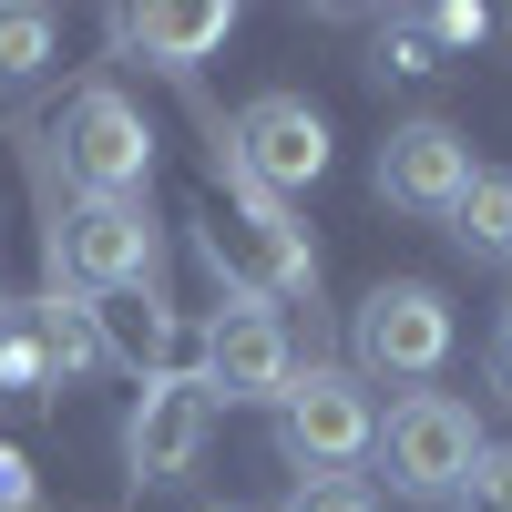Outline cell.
Segmentation results:
<instances>
[{
    "label": "cell",
    "instance_id": "1",
    "mask_svg": "<svg viewBox=\"0 0 512 512\" xmlns=\"http://www.w3.org/2000/svg\"><path fill=\"white\" fill-rule=\"evenodd\" d=\"M154 267H164V226L144 195H52V175H41V287L123 297L154 287Z\"/></svg>",
    "mask_w": 512,
    "mask_h": 512
},
{
    "label": "cell",
    "instance_id": "2",
    "mask_svg": "<svg viewBox=\"0 0 512 512\" xmlns=\"http://www.w3.org/2000/svg\"><path fill=\"white\" fill-rule=\"evenodd\" d=\"M41 164H62L72 195H144L154 185V123L123 103V82H72L52 134H41Z\"/></svg>",
    "mask_w": 512,
    "mask_h": 512
},
{
    "label": "cell",
    "instance_id": "3",
    "mask_svg": "<svg viewBox=\"0 0 512 512\" xmlns=\"http://www.w3.org/2000/svg\"><path fill=\"white\" fill-rule=\"evenodd\" d=\"M369 441H379V400H369L359 369L308 359V369L287 379V400H277V451L297 461V482H308V472H359Z\"/></svg>",
    "mask_w": 512,
    "mask_h": 512
},
{
    "label": "cell",
    "instance_id": "4",
    "mask_svg": "<svg viewBox=\"0 0 512 512\" xmlns=\"http://www.w3.org/2000/svg\"><path fill=\"white\" fill-rule=\"evenodd\" d=\"M472 451H482L472 400H451V390H410V400H390V420H379V441H369V461L390 472L400 502H451L461 472H472Z\"/></svg>",
    "mask_w": 512,
    "mask_h": 512
},
{
    "label": "cell",
    "instance_id": "5",
    "mask_svg": "<svg viewBox=\"0 0 512 512\" xmlns=\"http://www.w3.org/2000/svg\"><path fill=\"white\" fill-rule=\"evenodd\" d=\"M451 297L431 277H379L359 297V318H349V369L359 379H431L451 359Z\"/></svg>",
    "mask_w": 512,
    "mask_h": 512
},
{
    "label": "cell",
    "instance_id": "6",
    "mask_svg": "<svg viewBox=\"0 0 512 512\" xmlns=\"http://www.w3.org/2000/svg\"><path fill=\"white\" fill-rule=\"evenodd\" d=\"M216 390H205L195 369H154L134 379V420H123V482L134 492H164V482H185L205 441H216Z\"/></svg>",
    "mask_w": 512,
    "mask_h": 512
},
{
    "label": "cell",
    "instance_id": "7",
    "mask_svg": "<svg viewBox=\"0 0 512 512\" xmlns=\"http://www.w3.org/2000/svg\"><path fill=\"white\" fill-rule=\"evenodd\" d=\"M297 369H308V359H297V338H287L277 308H256V297H216V318H205V359H195V379L216 390V410L287 400Z\"/></svg>",
    "mask_w": 512,
    "mask_h": 512
},
{
    "label": "cell",
    "instance_id": "8",
    "mask_svg": "<svg viewBox=\"0 0 512 512\" xmlns=\"http://www.w3.org/2000/svg\"><path fill=\"white\" fill-rule=\"evenodd\" d=\"M226 144H236L246 175L267 185V195H287V205L328 175V113H318L308 93H256V103L226 123Z\"/></svg>",
    "mask_w": 512,
    "mask_h": 512
},
{
    "label": "cell",
    "instance_id": "9",
    "mask_svg": "<svg viewBox=\"0 0 512 512\" xmlns=\"http://www.w3.org/2000/svg\"><path fill=\"white\" fill-rule=\"evenodd\" d=\"M472 175L482 164H472V144H461L441 113L390 123V144H379V205H400V216H451Z\"/></svg>",
    "mask_w": 512,
    "mask_h": 512
},
{
    "label": "cell",
    "instance_id": "10",
    "mask_svg": "<svg viewBox=\"0 0 512 512\" xmlns=\"http://www.w3.org/2000/svg\"><path fill=\"white\" fill-rule=\"evenodd\" d=\"M236 31V0H144V11H113V41L123 52H154V72L195 82L205 52H226Z\"/></svg>",
    "mask_w": 512,
    "mask_h": 512
},
{
    "label": "cell",
    "instance_id": "11",
    "mask_svg": "<svg viewBox=\"0 0 512 512\" xmlns=\"http://www.w3.org/2000/svg\"><path fill=\"white\" fill-rule=\"evenodd\" d=\"M21 328L41 338L52 379H93V369H113V359H103V318H93V297H72V287H41L31 308H21Z\"/></svg>",
    "mask_w": 512,
    "mask_h": 512
},
{
    "label": "cell",
    "instance_id": "12",
    "mask_svg": "<svg viewBox=\"0 0 512 512\" xmlns=\"http://www.w3.org/2000/svg\"><path fill=\"white\" fill-rule=\"evenodd\" d=\"M441 226H451V246H472V256H512V175H492V164H482Z\"/></svg>",
    "mask_w": 512,
    "mask_h": 512
},
{
    "label": "cell",
    "instance_id": "13",
    "mask_svg": "<svg viewBox=\"0 0 512 512\" xmlns=\"http://www.w3.org/2000/svg\"><path fill=\"white\" fill-rule=\"evenodd\" d=\"M41 62H52V11H31V0H0V93L41 82Z\"/></svg>",
    "mask_w": 512,
    "mask_h": 512
},
{
    "label": "cell",
    "instance_id": "14",
    "mask_svg": "<svg viewBox=\"0 0 512 512\" xmlns=\"http://www.w3.org/2000/svg\"><path fill=\"white\" fill-rule=\"evenodd\" d=\"M0 390H21V400H62V379H52V359H41V338L21 328V308L0 318Z\"/></svg>",
    "mask_w": 512,
    "mask_h": 512
},
{
    "label": "cell",
    "instance_id": "15",
    "mask_svg": "<svg viewBox=\"0 0 512 512\" xmlns=\"http://www.w3.org/2000/svg\"><path fill=\"white\" fill-rule=\"evenodd\" d=\"M379 72H400V82H431V72H441V41H431V21H420V11L379 21Z\"/></svg>",
    "mask_w": 512,
    "mask_h": 512
},
{
    "label": "cell",
    "instance_id": "16",
    "mask_svg": "<svg viewBox=\"0 0 512 512\" xmlns=\"http://www.w3.org/2000/svg\"><path fill=\"white\" fill-rule=\"evenodd\" d=\"M451 512H512V441H482V451H472V472H461Z\"/></svg>",
    "mask_w": 512,
    "mask_h": 512
},
{
    "label": "cell",
    "instance_id": "17",
    "mask_svg": "<svg viewBox=\"0 0 512 512\" xmlns=\"http://www.w3.org/2000/svg\"><path fill=\"white\" fill-rule=\"evenodd\" d=\"M287 512H379V482L369 472H308L287 492Z\"/></svg>",
    "mask_w": 512,
    "mask_h": 512
},
{
    "label": "cell",
    "instance_id": "18",
    "mask_svg": "<svg viewBox=\"0 0 512 512\" xmlns=\"http://www.w3.org/2000/svg\"><path fill=\"white\" fill-rule=\"evenodd\" d=\"M420 21H431V41H441V62H451V52H472V41L492 31V11H482V0H431V11H420Z\"/></svg>",
    "mask_w": 512,
    "mask_h": 512
},
{
    "label": "cell",
    "instance_id": "19",
    "mask_svg": "<svg viewBox=\"0 0 512 512\" xmlns=\"http://www.w3.org/2000/svg\"><path fill=\"white\" fill-rule=\"evenodd\" d=\"M0 512H31V461L0 451Z\"/></svg>",
    "mask_w": 512,
    "mask_h": 512
},
{
    "label": "cell",
    "instance_id": "20",
    "mask_svg": "<svg viewBox=\"0 0 512 512\" xmlns=\"http://www.w3.org/2000/svg\"><path fill=\"white\" fill-rule=\"evenodd\" d=\"M482 369H492V400H512V338L492 328V349H482Z\"/></svg>",
    "mask_w": 512,
    "mask_h": 512
},
{
    "label": "cell",
    "instance_id": "21",
    "mask_svg": "<svg viewBox=\"0 0 512 512\" xmlns=\"http://www.w3.org/2000/svg\"><path fill=\"white\" fill-rule=\"evenodd\" d=\"M502 338H512V297H502Z\"/></svg>",
    "mask_w": 512,
    "mask_h": 512
},
{
    "label": "cell",
    "instance_id": "22",
    "mask_svg": "<svg viewBox=\"0 0 512 512\" xmlns=\"http://www.w3.org/2000/svg\"><path fill=\"white\" fill-rule=\"evenodd\" d=\"M0 318H11V297H0Z\"/></svg>",
    "mask_w": 512,
    "mask_h": 512
},
{
    "label": "cell",
    "instance_id": "23",
    "mask_svg": "<svg viewBox=\"0 0 512 512\" xmlns=\"http://www.w3.org/2000/svg\"><path fill=\"white\" fill-rule=\"evenodd\" d=\"M502 267H512V256H502Z\"/></svg>",
    "mask_w": 512,
    "mask_h": 512
},
{
    "label": "cell",
    "instance_id": "24",
    "mask_svg": "<svg viewBox=\"0 0 512 512\" xmlns=\"http://www.w3.org/2000/svg\"><path fill=\"white\" fill-rule=\"evenodd\" d=\"M226 512H236V502H226Z\"/></svg>",
    "mask_w": 512,
    "mask_h": 512
}]
</instances>
